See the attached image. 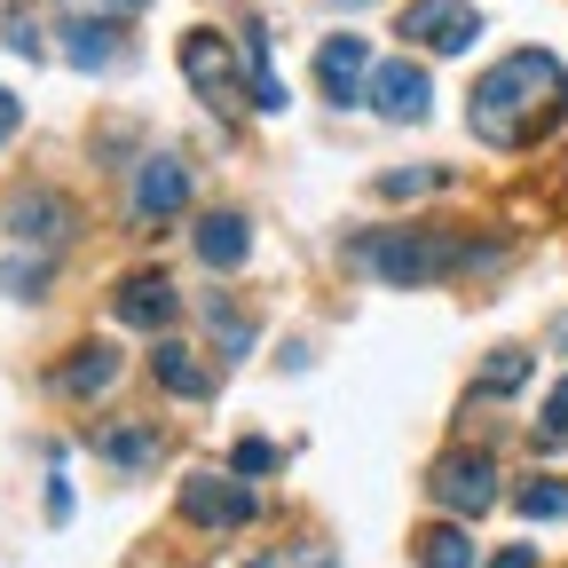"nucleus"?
<instances>
[{
    "mask_svg": "<svg viewBox=\"0 0 568 568\" xmlns=\"http://www.w3.org/2000/svg\"><path fill=\"white\" fill-rule=\"evenodd\" d=\"M403 40L426 48V55H466L481 40V17H474V0H410V9H403Z\"/></svg>",
    "mask_w": 568,
    "mask_h": 568,
    "instance_id": "nucleus-5",
    "label": "nucleus"
},
{
    "mask_svg": "<svg viewBox=\"0 0 568 568\" xmlns=\"http://www.w3.org/2000/svg\"><path fill=\"white\" fill-rule=\"evenodd\" d=\"M426 497H435L450 521L489 514V506H497V466H489V450H450V458H435V474H426Z\"/></svg>",
    "mask_w": 568,
    "mask_h": 568,
    "instance_id": "nucleus-4",
    "label": "nucleus"
},
{
    "mask_svg": "<svg viewBox=\"0 0 568 568\" xmlns=\"http://www.w3.org/2000/svg\"><path fill=\"white\" fill-rule=\"evenodd\" d=\"M560 347H568V316H560Z\"/></svg>",
    "mask_w": 568,
    "mask_h": 568,
    "instance_id": "nucleus-31",
    "label": "nucleus"
},
{
    "mask_svg": "<svg viewBox=\"0 0 568 568\" xmlns=\"http://www.w3.org/2000/svg\"><path fill=\"white\" fill-rule=\"evenodd\" d=\"M481 387L489 395H521L529 387V347H497L489 364H481Z\"/></svg>",
    "mask_w": 568,
    "mask_h": 568,
    "instance_id": "nucleus-21",
    "label": "nucleus"
},
{
    "mask_svg": "<svg viewBox=\"0 0 568 568\" xmlns=\"http://www.w3.org/2000/svg\"><path fill=\"white\" fill-rule=\"evenodd\" d=\"M418 568H474V537H466V521H435L418 537Z\"/></svg>",
    "mask_w": 568,
    "mask_h": 568,
    "instance_id": "nucleus-17",
    "label": "nucleus"
},
{
    "mask_svg": "<svg viewBox=\"0 0 568 568\" xmlns=\"http://www.w3.org/2000/svg\"><path fill=\"white\" fill-rule=\"evenodd\" d=\"M308 568H339V560H332V552H316V560H308Z\"/></svg>",
    "mask_w": 568,
    "mask_h": 568,
    "instance_id": "nucleus-30",
    "label": "nucleus"
},
{
    "mask_svg": "<svg viewBox=\"0 0 568 568\" xmlns=\"http://www.w3.org/2000/svg\"><path fill=\"white\" fill-rule=\"evenodd\" d=\"M245 55H253V111H284V80L268 71V32L261 24H245V40H237Z\"/></svg>",
    "mask_w": 568,
    "mask_h": 568,
    "instance_id": "nucleus-19",
    "label": "nucleus"
},
{
    "mask_svg": "<svg viewBox=\"0 0 568 568\" xmlns=\"http://www.w3.org/2000/svg\"><path fill=\"white\" fill-rule=\"evenodd\" d=\"M95 9H111V17H134V9H142V0H95Z\"/></svg>",
    "mask_w": 568,
    "mask_h": 568,
    "instance_id": "nucleus-29",
    "label": "nucleus"
},
{
    "mask_svg": "<svg viewBox=\"0 0 568 568\" xmlns=\"http://www.w3.org/2000/svg\"><path fill=\"white\" fill-rule=\"evenodd\" d=\"M174 316H182V293H174L166 268H134L111 293V324H126V332H166Z\"/></svg>",
    "mask_w": 568,
    "mask_h": 568,
    "instance_id": "nucleus-8",
    "label": "nucleus"
},
{
    "mask_svg": "<svg viewBox=\"0 0 568 568\" xmlns=\"http://www.w3.org/2000/svg\"><path fill=\"white\" fill-rule=\"evenodd\" d=\"M9 48H17V55H40V32H32V24L17 17V24H9Z\"/></svg>",
    "mask_w": 568,
    "mask_h": 568,
    "instance_id": "nucleus-28",
    "label": "nucleus"
},
{
    "mask_svg": "<svg viewBox=\"0 0 568 568\" xmlns=\"http://www.w3.org/2000/svg\"><path fill=\"white\" fill-rule=\"evenodd\" d=\"M182 205H190V166H182L174 151L142 159V174H134V222H142V230H166Z\"/></svg>",
    "mask_w": 568,
    "mask_h": 568,
    "instance_id": "nucleus-10",
    "label": "nucleus"
},
{
    "mask_svg": "<svg viewBox=\"0 0 568 568\" xmlns=\"http://www.w3.org/2000/svg\"><path fill=\"white\" fill-rule=\"evenodd\" d=\"M347 261L364 268L372 284H395V293H410V284H443V276H458V268L497 261V245H458V237L418 230V222H379V230H364V237L347 245Z\"/></svg>",
    "mask_w": 568,
    "mask_h": 568,
    "instance_id": "nucleus-2",
    "label": "nucleus"
},
{
    "mask_svg": "<svg viewBox=\"0 0 568 568\" xmlns=\"http://www.w3.org/2000/svg\"><path fill=\"white\" fill-rule=\"evenodd\" d=\"M205 316H213V339H222V355H230V364H245V355H253V316H237L222 293L205 301Z\"/></svg>",
    "mask_w": 568,
    "mask_h": 568,
    "instance_id": "nucleus-20",
    "label": "nucleus"
},
{
    "mask_svg": "<svg viewBox=\"0 0 568 568\" xmlns=\"http://www.w3.org/2000/svg\"><path fill=\"white\" fill-rule=\"evenodd\" d=\"M190 245H197V261L205 268H245V253H253V222L245 213H197V230H190Z\"/></svg>",
    "mask_w": 568,
    "mask_h": 568,
    "instance_id": "nucleus-11",
    "label": "nucleus"
},
{
    "mask_svg": "<svg viewBox=\"0 0 568 568\" xmlns=\"http://www.w3.org/2000/svg\"><path fill=\"white\" fill-rule=\"evenodd\" d=\"M364 80H372L364 32H332V40L316 48V95H324L332 111H355V103H364Z\"/></svg>",
    "mask_w": 568,
    "mask_h": 568,
    "instance_id": "nucleus-6",
    "label": "nucleus"
},
{
    "mask_svg": "<svg viewBox=\"0 0 568 568\" xmlns=\"http://www.w3.org/2000/svg\"><path fill=\"white\" fill-rule=\"evenodd\" d=\"M182 80L205 103H237V40L230 32H190L182 40Z\"/></svg>",
    "mask_w": 568,
    "mask_h": 568,
    "instance_id": "nucleus-9",
    "label": "nucleus"
},
{
    "mask_svg": "<svg viewBox=\"0 0 568 568\" xmlns=\"http://www.w3.org/2000/svg\"><path fill=\"white\" fill-rule=\"evenodd\" d=\"M514 506H521L529 521H568V474H537V481H521V489H514Z\"/></svg>",
    "mask_w": 568,
    "mask_h": 568,
    "instance_id": "nucleus-18",
    "label": "nucleus"
},
{
    "mask_svg": "<svg viewBox=\"0 0 568 568\" xmlns=\"http://www.w3.org/2000/svg\"><path fill=\"white\" fill-rule=\"evenodd\" d=\"M372 190H379V197H426V190H443V174H435V166H387Z\"/></svg>",
    "mask_w": 568,
    "mask_h": 568,
    "instance_id": "nucleus-22",
    "label": "nucleus"
},
{
    "mask_svg": "<svg viewBox=\"0 0 568 568\" xmlns=\"http://www.w3.org/2000/svg\"><path fill=\"white\" fill-rule=\"evenodd\" d=\"M151 379H159L166 395H182V403H213V372L197 364L190 339H159V347H151Z\"/></svg>",
    "mask_w": 568,
    "mask_h": 568,
    "instance_id": "nucleus-12",
    "label": "nucleus"
},
{
    "mask_svg": "<svg viewBox=\"0 0 568 568\" xmlns=\"http://www.w3.org/2000/svg\"><path fill=\"white\" fill-rule=\"evenodd\" d=\"M489 568H537V545H506V552H489Z\"/></svg>",
    "mask_w": 568,
    "mask_h": 568,
    "instance_id": "nucleus-26",
    "label": "nucleus"
},
{
    "mask_svg": "<svg viewBox=\"0 0 568 568\" xmlns=\"http://www.w3.org/2000/svg\"><path fill=\"white\" fill-rule=\"evenodd\" d=\"M111 379H119V347H111V339H80V355H71V364L55 372L63 395H103Z\"/></svg>",
    "mask_w": 568,
    "mask_h": 568,
    "instance_id": "nucleus-13",
    "label": "nucleus"
},
{
    "mask_svg": "<svg viewBox=\"0 0 568 568\" xmlns=\"http://www.w3.org/2000/svg\"><path fill=\"white\" fill-rule=\"evenodd\" d=\"M560 119H568V63L545 55V48L497 55L474 80V103H466V126L489 142V151H529V142L552 134Z\"/></svg>",
    "mask_w": 568,
    "mask_h": 568,
    "instance_id": "nucleus-1",
    "label": "nucleus"
},
{
    "mask_svg": "<svg viewBox=\"0 0 568 568\" xmlns=\"http://www.w3.org/2000/svg\"><path fill=\"white\" fill-rule=\"evenodd\" d=\"M9 237H17V245H55V237H63V197H48V190L17 197V205H9Z\"/></svg>",
    "mask_w": 568,
    "mask_h": 568,
    "instance_id": "nucleus-15",
    "label": "nucleus"
},
{
    "mask_svg": "<svg viewBox=\"0 0 568 568\" xmlns=\"http://www.w3.org/2000/svg\"><path fill=\"white\" fill-rule=\"evenodd\" d=\"M537 443H545V450L568 443V379H560V387L545 395V410H537Z\"/></svg>",
    "mask_w": 568,
    "mask_h": 568,
    "instance_id": "nucleus-24",
    "label": "nucleus"
},
{
    "mask_svg": "<svg viewBox=\"0 0 568 568\" xmlns=\"http://www.w3.org/2000/svg\"><path fill=\"white\" fill-rule=\"evenodd\" d=\"M95 458L119 466V474H151V466H159V435H151V426H103V435H95Z\"/></svg>",
    "mask_w": 568,
    "mask_h": 568,
    "instance_id": "nucleus-14",
    "label": "nucleus"
},
{
    "mask_svg": "<svg viewBox=\"0 0 568 568\" xmlns=\"http://www.w3.org/2000/svg\"><path fill=\"white\" fill-rule=\"evenodd\" d=\"M230 474H237V481H261V474H276V443H261V435H245V443L230 450Z\"/></svg>",
    "mask_w": 568,
    "mask_h": 568,
    "instance_id": "nucleus-23",
    "label": "nucleus"
},
{
    "mask_svg": "<svg viewBox=\"0 0 568 568\" xmlns=\"http://www.w3.org/2000/svg\"><path fill=\"white\" fill-rule=\"evenodd\" d=\"M63 55L80 63V71H111L119 63V40H111V24L80 17V24H63Z\"/></svg>",
    "mask_w": 568,
    "mask_h": 568,
    "instance_id": "nucleus-16",
    "label": "nucleus"
},
{
    "mask_svg": "<svg viewBox=\"0 0 568 568\" xmlns=\"http://www.w3.org/2000/svg\"><path fill=\"white\" fill-rule=\"evenodd\" d=\"M364 103H372L387 126H426V119H435V80H426L418 55H395V63H372Z\"/></svg>",
    "mask_w": 568,
    "mask_h": 568,
    "instance_id": "nucleus-3",
    "label": "nucleus"
},
{
    "mask_svg": "<svg viewBox=\"0 0 568 568\" xmlns=\"http://www.w3.org/2000/svg\"><path fill=\"white\" fill-rule=\"evenodd\" d=\"M17 126H24V103H17V95H9V88H0V142H9V134H17Z\"/></svg>",
    "mask_w": 568,
    "mask_h": 568,
    "instance_id": "nucleus-27",
    "label": "nucleus"
},
{
    "mask_svg": "<svg viewBox=\"0 0 568 568\" xmlns=\"http://www.w3.org/2000/svg\"><path fill=\"white\" fill-rule=\"evenodd\" d=\"M261 506H253V489L237 481V474H190L182 481V521L190 529H237V521H253Z\"/></svg>",
    "mask_w": 568,
    "mask_h": 568,
    "instance_id": "nucleus-7",
    "label": "nucleus"
},
{
    "mask_svg": "<svg viewBox=\"0 0 568 568\" xmlns=\"http://www.w3.org/2000/svg\"><path fill=\"white\" fill-rule=\"evenodd\" d=\"M0 276H9V293H17V301H32L48 268H40V261H17V268H0Z\"/></svg>",
    "mask_w": 568,
    "mask_h": 568,
    "instance_id": "nucleus-25",
    "label": "nucleus"
}]
</instances>
